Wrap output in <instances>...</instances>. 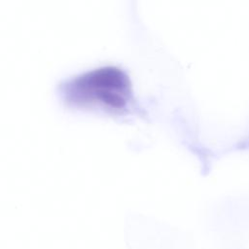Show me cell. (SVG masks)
Instances as JSON below:
<instances>
[{"label": "cell", "mask_w": 249, "mask_h": 249, "mask_svg": "<svg viewBox=\"0 0 249 249\" xmlns=\"http://www.w3.org/2000/svg\"><path fill=\"white\" fill-rule=\"evenodd\" d=\"M63 103L71 109L123 116L134 105L128 75L116 66L96 68L75 76L59 87Z\"/></svg>", "instance_id": "obj_1"}]
</instances>
